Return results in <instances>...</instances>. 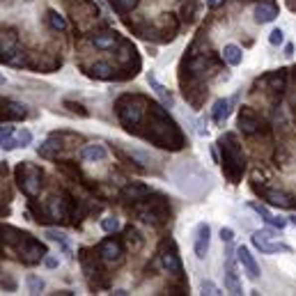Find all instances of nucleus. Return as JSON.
<instances>
[{
    "label": "nucleus",
    "mask_w": 296,
    "mask_h": 296,
    "mask_svg": "<svg viewBox=\"0 0 296 296\" xmlns=\"http://www.w3.org/2000/svg\"><path fill=\"white\" fill-rule=\"evenodd\" d=\"M131 58H133V51H131V44L122 42V46H119V53H117L119 65H126V62H129Z\"/></svg>",
    "instance_id": "30"
},
{
    "label": "nucleus",
    "mask_w": 296,
    "mask_h": 296,
    "mask_svg": "<svg viewBox=\"0 0 296 296\" xmlns=\"http://www.w3.org/2000/svg\"><path fill=\"white\" fill-rule=\"evenodd\" d=\"M147 81H149V85H152V90H154L156 95L161 97V101H163V106L166 108H172V103H175V99H172V92L166 88V85H161L159 81L154 78V74H149L147 76Z\"/></svg>",
    "instance_id": "19"
},
{
    "label": "nucleus",
    "mask_w": 296,
    "mask_h": 296,
    "mask_svg": "<svg viewBox=\"0 0 296 296\" xmlns=\"http://www.w3.org/2000/svg\"><path fill=\"white\" fill-rule=\"evenodd\" d=\"M16 48L18 46H16V35L14 32H2L0 35V53H2V58L12 55Z\"/></svg>",
    "instance_id": "22"
},
{
    "label": "nucleus",
    "mask_w": 296,
    "mask_h": 296,
    "mask_svg": "<svg viewBox=\"0 0 296 296\" xmlns=\"http://www.w3.org/2000/svg\"><path fill=\"white\" fill-rule=\"evenodd\" d=\"M44 264H46L48 269H55L58 267V260H55V257H44Z\"/></svg>",
    "instance_id": "40"
},
{
    "label": "nucleus",
    "mask_w": 296,
    "mask_h": 296,
    "mask_svg": "<svg viewBox=\"0 0 296 296\" xmlns=\"http://www.w3.org/2000/svg\"><path fill=\"white\" fill-rule=\"evenodd\" d=\"M225 290L232 294H243L241 292V283H239V273H237V264H234V257L232 253H225Z\"/></svg>",
    "instance_id": "7"
},
{
    "label": "nucleus",
    "mask_w": 296,
    "mask_h": 296,
    "mask_svg": "<svg viewBox=\"0 0 296 296\" xmlns=\"http://www.w3.org/2000/svg\"><path fill=\"white\" fill-rule=\"evenodd\" d=\"M16 177H18V189L23 191L28 197H37L42 193V172H39V168L23 163V166H18Z\"/></svg>",
    "instance_id": "3"
},
{
    "label": "nucleus",
    "mask_w": 296,
    "mask_h": 296,
    "mask_svg": "<svg viewBox=\"0 0 296 296\" xmlns=\"http://www.w3.org/2000/svg\"><path fill=\"white\" fill-rule=\"evenodd\" d=\"M62 149H65V145L60 142V136H51V138H46V140L39 145L37 152H39V156H46V159H48V156H55L58 152H62Z\"/></svg>",
    "instance_id": "18"
},
{
    "label": "nucleus",
    "mask_w": 296,
    "mask_h": 296,
    "mask_svg": "<svg viewBox=\"0 0 296 296\" xmlns=\"http://www.w3.org/2000/svg\"><path fill=\"white\" fill-rule=\"evenodd\" d=\"M48 23H51V28L53 30H67V21H65V16L60 12H55V9H48Z\"/></svg>",
    "instance_id": "29"
},
{
    "label": "nucleus",
    "mask_w": 296,
    "mask_h": 296,
    "mask_svg": "<svg viewBox=\"0 0 296 296\" xmlns=\"http://www.w3.org/2000/svg\"><path fill=\"white\" fill-rule=\"evenodd\" d=\"M7 62H9V65H14V67H21L25 62V53L23 51H21V48H16V51H14L12 55H7Z\"/></svg>",
    "instance_id": "31"
},
{
    "label": "nucleus",
    "mask_w": 296,
    "mask_h": 296,
    "mask_svg": "<svg viewBox=\"0 0 296 296\" xmlns=\"http://www.w3.org/2000/svg\"><path fill=\"white\" fill-rule=\"evenodd\" d=\"M108 156L106 147L103 145H99V142H92V145H85L83 149H81V159L83 161H103Z\"/></svg>",
    "instance_id": "17"
},
{
    "label": "nucleus",
    "mask_w": 296,
    "mask_h": 296,
    "mask_svg": "<svg viewBox=\"0 0 296 296\" xmlns=\"http://www.w3.org/2000/svg\"><path fill=\"white\" fill-rule=\"evenodd\" d=\"M269 42H271V46H280V44L285 42V32L280 28L271 30V35H269Z\"/></svg>",
    "instance_id": "34"
},
{
    "label": "nucleus",
    "mask_w": 296,
    "mask_h": 296,
    "mask_svg": "<svg viewBox=\"0 0 296 296\" xmlns=\"http://www.w3.org/2000/svg\"><path fill=\"white\" fill-rule=\"evenodd\" d=\"M220 149H223V170L225 175L232 179V182H237L241 177L243 172V152H241V145H239L237 136L234 133H225V136L218 140Z\"/></svg>",
    "instance_id": "1"
},
{
    "label": "nucleus",
    "mask_w": 296,
    "mask_h": 296,
    "mask_svg": "<svg viewBox=\"0 0 296 296\" xmlns=\"http://www.w3.org/2000/svg\"><path fill=\"white\" fill-rule=\"evenodd\" d=\"M16 140H18V147H28L30 142H32V133L28 129H21V131H16Z\"/></svg>",
    "instance_id": "33"
},
{
    "label": "nucleus",
    "mask_w": 296,
    "mask_h": 296,
    "mask_svg": "<svg viewBox=\"0 0 296 296\" xmlns=\"http://www.w3.org/2000/svg\"><path fill=\"white\" fill-rule=\"evenodd\" d=\"M5 83H7V78L2 76V74H0V85H5Z\"/></svg>",
    "instance_id": "42"
},
{
    "label": "nucleus",
    "mask_w": 296,
    "mask_h": 296,
    "mask_svg": "<svg viewBox=\"0 0 296 296\" xmlns=\"http://www.w3.org/2000/svg\"><path fill=\"white\" fill-rule=\"evenodd\" d=\"M220 241L223 243L234 241V230H232V227H223V230H220Z\"/></svg>",
    "instance_id": "37"
},
{
    "label": "nucleus",
    "mask_w": 296,
    "mask_h": 296,
    "mask_svg": "<svg viewBox=\"0 0 296 296\" xmlns=\"http://www.w3.org/2000/svg\"><path fill=\"white\" fill-rule=\"evenodd\" d=\"M138 216H140L145 223H149V225H159V223H163V220L168 218L166 211H159V207H140L138 209Z\"/></svg>",
    "instance_id": "14"
},
{
    "label": "nucleus",
    "mask_w": 296,
    "mask_h": 296,
    "mask_svg": "<svg viewBox=\"0 0 296 296\" xmlns=\"http://www.w3.org/2000/svg\"><path fill=\"white\" fill-rule=\"evenodd\" d=\"M92 76L101 78V81H108L113 76V67L106 65V62H97V65H92Z\"/></svg>",
    "instance_id": "28"
},
{
    "label": "nucleus",
    "mask_w": 296,
    "mask_h": 296,
    "mask_svg": "<svg viewBox=\"0 0 296 296\" xmlns=\"http://www.w3.org/2000/svg\"><path fill=\"white\" fill-rule=\"evenodd\" d=\"M138 2H140V0H110L113 9H115V12H119V14L133 12V9L138 7Z\"/></svg>",
    "instance_id": "26"
},
{
    "label": "nucleus",
    "mask_w": 296,
    "mask_h": 296,
    "mask_svg": "<svg viewBox=\"0 0 296 296\" xmlns=\"http://www.w3.org/2000/svg\"><path fill=\"white\" fill-rule=\"evenodd\" d=\"M25 285H28V292H32V294H42L44 292V280L39 278V276H35V273H28L25 276Z\"/></svg>",
    "instance_id": "27"
},
{
    "label": "nucleus",
    "mask_w": 296,
    "mask_h": 296,
    "mask_svg": "<svg viewBox=\"0 0 296 296\" xmlns=\"http://www.w3.org/2000/svg\"><path fill=\"white\" fill-rule=\"evenodd\" d=\"M253 246L257 250H262L264 255H271V253H292V246L287 243H280V241H271L269 237L262 234V230L253 232Z\"/></svg>",
    "instance_id": "5"
},
{
    "label": "nucleus",
    "mask_w": 296,
    "mask_h": 296,
    "mask_svg": "<svg viewBox=\"0 0 296 296\" xmlns=\"http://www.w3.org/2000/svg\"><path fill=\"white\" fill-rule=\"evenodd\" d=\"M14 133H16V129H14L12 124H5V126H0V142L7 140V138H12Z\"/></svg>",
    "instance_id": "36"
},
{
    "label": "nucleus",
    "mask_w": 296,
    "mask_h": 296,
    "mask_svg": "<svg viewBox=\"0 0 296 296\" xmlns=\"http://www.w3.org/2000/svg\"><path fill=\"white\" fill-rule=\"evenodd\" d=\"M290 223L292 225H296V216H290Z\"/></svg>",
    "instance_id": "43"
},
{
    "label": "nucleus",
    "mask_w": 296,
    "mask_h": 296,
    "mask_svg": "<svg viewBox=\"0 0 296 296\" xmlns=\"http://www.w3.org/2000/svg\"><path fill=\"white\" fill-rule=\"evenodd\" d=\"M239 126H241L243 133L253 136V133H257V131H260L262 122H260V117H257V113H255L253 108L241 106V110H239Z\"/></svg>",
    "instance_id": "8"
},
{
    "label": "nucleus",
    "mask_w": 296,
    "mask_h": 296,
    "mask_svg": "<svg viewBox=\"0 0 296 296\" xmlns=\"http://www.w3.org/2000/svg\"><path fill=\"white\" fill-rule=\"evenodd\" d=\"M44 237H46L48 241L58 243L60 248H62V253H65V255H69V257H71V246H69V239H67V234H65V232H58V230H46V232H44Z\"/></svg>",
    "instance_id": "21"
},
{
    "label": "nucleus",
    "mask_w": 296,
    "mask_h": 296,
    "mask_svg": "<svg viewBox=\"0 0 296 296\" xmlns=\"http://www.w3.org/2000/svg\"><path fill=\"white\" fill-rule=\"evenodd\" d=\"M237 260H239V264L243 267V271H246V276H248L250 280L260 278V267H257V262H255V257L250 255V250L246 248V246H239L237 248Z\"/></svg>",
    "instance_id": "9"
},
{
    "label": "nucleus",
    "mask_w": 296,
    "mask_h": 296,
    "mask_svg": "<svg viewBox=\"0 0 296 296\" xmlns=\"http://www.w3.org/2000/svg\"><path fill=\"white\" fill-rule=\"evenodd\" d=\"M264 197H267L269 202H271L273 207H280V209H290L294 202H292V197L287 196V193H283V191H273L269 189L267 193H264Z\"/></svg>",
    "instance_id": "20"
},
{
    "label": "nucleus",
    "mask_w": 296,
    "mask_h": 296,
    "mask_svg": "<svg viewBox=\"0 0 296 296\" xmlns=\"http://www.w3.org/2000/svg\"><path fill=\"white\" fill-rule=\"evenodd\" d=\"M67 108H71V113H78V115H83V117H88V110H83V106H76V103L67 101Z\"/></svg>",
    "instance_id": "38"
},
{
    "label": "nucleus",
    "mask_w": 296,
    "mask_h": 296,
    "mask_svg": "<svg viewBox=\"0 0 296 296\" xmlns=\"http://www.w3.org/2000/svg\"><path fill=\"white\" fill-rule=\"evenodd\" d=\"M237 101V97H232V99H218L216 103H213V110H211V119L216 122V124H223L227 119V115H230V106Z\"/></svg>",
    "instance_id": "12"
},
{
    "label": "nucleus",
    "mask_w": 296,
    "mask_h": 296,
    "mask_svg": "<svg viewBox=\"0 0 296 296\" xmlns=\"http://www.w3.org/2000/svg\"><path fill=\"white\" fill-rule=\"evenodd\" d=\"M5 113L9 119H23L25 115V106H21V103H16V101H7V108H5Z\"/></svg>",
    "instance_id": "25"
},
{
    "label": "nucleus",
    "mask_w": 296,
    "mask_h": 296,
    "mask_svg": "<svg viewBox=\"0 0 296 296\" xmlns=\"http://www.w3.org/2000/svg\"><path fill=\"white\" fill-rule=\"evenodd\" d=\"M223 2H225V0H207V7L209 9H218Z\"/></svg>",
    "instance_id": "39"
},
{
    "label": "nucleus",
    "mask_w": 296,
    "mask_h": 296,
    "mask_svg": "<svg viewBox=\"0 0 296 296\" xmlns=\"http://www.w3.org/2000/svg\"><path fill=\"white\" fill-rule=\"evenodd\" d=\"M101 230L103 232H117L119 230V220L117 218H101Z\"/></svg>",
    "instance_id": "32"
},
{
    "label": "nucleus",
    "mask_w": 296,
    "mask_h": 296,
    "mask_svg": "<svg viewBox=\"0 0 296 296\" xmlns=\"http://www.w3.org/2000/svg\"><path fill=\"white\" fill-rule=\"evenodd\" d=\"M149 193H152V189H149L147 184H126L124 189H122V197L124 200H142V197H147Z\"/></svg>",
    "instance_id": "11"
},
{
    "label": "nucleus",
    "mask_w": 296,
    "mask_h": 296,
    "mask_svg": "<svg viewBox=\"0 0 296 296\" xmlns=\"http://www.w3.org/2000/svg\"><path fill=\"white\" fill-rule=\"evenodd\" d=\"M142 115H145V101L140 97L126 95L117 101V117L124 129L131 131L133 126H138L142 122Z\"/></svg>",
    "instance_id": "2"
},
{
    "label": "nucleus",
    "mask_w": 296,
    "mask_h": 296,
    "mask_svg": "<svg viewBox=\"0 0 296 296\" xmlns=\"http://www.w3.org/2000/svg\"><path fill=\"white\" fill-rule=\"evenodd\" d=\"M241 48L237 46V44H225V48H223V60H225L227 65L237 67L239 62H241Z\"/></svg>",
    "instance_id": "23"
},
{
    "label": "nucleus",
    "mask_w": 296,
    "mask_h": 296,
    "mask_svg": "<svg viewBox=\"0 0 296 296\" xmlns=\"http://www.w3.org/2000/svg\"><path fill=\"white\" fill-rule=\"evenodd\" d=\"M99 255L108 262H119L122 260V246L115 239H103L99 243Z\"/></svg>",
    "instance_id": "10"
},
{
    "label": "nucleus",
    "mask_w": 296,
    "mask_h": 296,
    "mask_svg": "<svg viewBox=\"0 0 296 296\" xmlns=\"http://www.w3.org/2000/svg\"><path fill=\"white\" fill-rule=\"evenodd\" d=\"M159 255H161V264H163V269L168 273H175V276L184 273V264H182V257H179V250L175 246V241H163Z\"/></svg>",
    "instance_id": "4"
},
{
    "label": "nucleus",
    "mask_w": 296,
    "mask_h": 296,
    "mask_svg": "<svg viewBox=\"0 0 296 296\" xmlns=\"http://www.w3.org/2000/svg\"><path fill=\"white\" fill-rule=\"evenodd\" d=\"M285 53L292 55V53H294V46H292V44H287V46H285Z\"/></svg>",
    "instance_id": "41"
},
{
    "label": "nucleus",
    "mask_w": 296,
    "mask_h": 296,
    "mask_svg": "<svg viewBox=\"0 0 296 296\" xmlns=\"http://www.w3.org/2000/svg\"><path fill=\"white\" fill-rule=\"evenodd\" d=\"M248 207L253 209L255 213H260L262 218H264V223H267V225H271V227H280V230H283V227L287 225V218H278V216H273V213H269V209H267V207H262V204H255V202H250Z\"/></svg>",
    "instance_id": "15"
},
{
    "label": "nucleus",
    "mask_w": 296,
    "mask_h": 296,
    "mask_svg": "<svg viewBox=\"0 0 296 296\" xmlns=\"http://www.w3.org/2000/svg\"><path fill=\"white\" fill-rule=\"evenodd\" d=\"M200 287H202V294H223V292H220L218 287L211 283V280H202Z\"/></svg>",
    "instance_id": "35"
},
{
    "label": "nucleus",
    "mask_w": 296,
    "mask_h": 296,
    "mask_svg": "<svg viewBox=\"0 0 296 296\" xmlns=\"http://www.w3.org/2000/svg\"><path fill=\"white\" fill-rule=\"evenodd\" d=\"M209 243H211V230L207 223H200L196 227V241H193V250H196L197 260H204L209 253Z\"/></svg>",
    "instance_id": "6"
},
{
    "label": "nucleus",
    "mask_w": 296,
    "mask_h": 296,
    "mask_svg": "<svg viewBox=\"0 0 296 296\" xmlns=\"http://www.w3.org/2000/svg\"><path fill=\"white\" fill-rule=\"evenodd\" d=\"M276 16H278V7L271 5V2H262V5L255 7V21L257 23H271Z\"/></svg>",
    "instance_id": "16"
},
{
    "label": "nucleus",
    "mask_w": 296,
    "mask_h": 296,
    "mask_svg": "<svg viewBox=\"0 0 296 296\" xmlns=\"http://www.w3.org/2000/svg\"><path fill=\"white\" fill-rule=\"evenodd\" d=\"M48 213H51L55 220H65L67 216H69V202L58 196L51 197V200H48Z\"/></svg>",
    "instance_id": "13"
},
{
    "label": "nucleus",
    "mask_w": 296,
    "mask_h": 296,
    "mask_svg": "<svg viewBox=\"0 0 296 296\" xmlns=\"http://www.w3.org/2000/svg\"><path fill=\"white\" fill-rule=\"evenodd\" d=\"M115 42H117L115 32H103V35H97L95 39H92V44H95L99 51H108V48H113Z\"/></svg>",
    "instance_id": "24"
}]
</instances>
